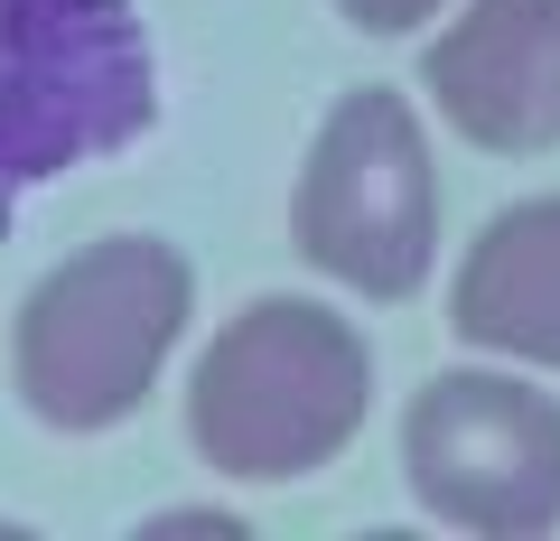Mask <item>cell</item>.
Wrapping results in <instances>:
<instances>
[{
  "label": "cell",
  "mask_w": 560,
  "mask_h": 541,
  "mask_svg": "<svg viewBox=\"0 0 560 541\" xmlns=\"http://www.w3.org/2000/svg\"><path fill=\"white\" fill-rule=\"evenodd\" d=\"M197 318V271L160 234H103L47 271L10 318V383L20 411L57 439L121 430L140 401L160 392Z\"/></svg>",
  "instance_id": "6da1fadb"
},
{
  "label": "cell",
  "mask_w": 560,
  "mask_h": 541,
  "mask_svg": "<svg viewBox=\"0 0 560 541\" xmlns=\"http://www.w3.org/2000/svg\"><path fill=\"white\" fill-rule=\"evenodd\" d=\"M374 411V355L327 299L271 290L206 337L187 374V448L234 485H290L327 467Z\"/></svg>",
  "instance_id": "7a4b0ae2"
},
{
  "label": "cell",
  "mask_w": 560,
  "mask_h": 541,
  "mask_svg": "<svg viewBox=\"0 0 560 541\" xmlns=\"http://www.w3.org/2000/svg\"><path fill=\"white\" fill-rule=\"evenodd\" d=\"M160 121V57L131 0H0V234L28 187L131 150Z\"/></svg>",
  "instance_id": "3957f363"
},
{
  "label": "cell",
  "mask_w": 560,
  "mask_h": 541,
  "mask_svg": "<svg viewBox=\"0 0 560 541\" xmlns=\"http://www.w3.org/2000/svg\"><path fill=\"white\" fill-rule=\"evenodd\" d=\"M290 252L355 299H411L440 261V168L401 84H355L290 187Z\"/></svg>",
  "instance_id": "277c9868"
},
{
  "label": "cell",
  "mask_w": 560,
  "mask_h": 541,
  "mask_svg": "<svg viewBox=\"0 0 560 541\" xmlns=\"http://www.w3.org/2000/svg\"><path fill=\"white\" fill-rule=\"evenodd\" d=\"M401 477L420 514L486 541H533L560 522V401L495 364H448L401 411Z\"/></svg>",
  "instance_id": "5b68a950"
},
{
  "label": "cell",
  "mask_w": 560,
  "mask_h": 541,
  "mask_svg": "<svg viewBox=\"0 0 560 541\" xmlns=\"http://www.w3.org/2000/svg\"><path fill=\"white\" fill-rule=\"evenodd\" d=\"M420 94L467 150H560V0H467L420 57Z\"/></svg>",
  "instance_id": "8992f818"
},
{
  "label": "cell",
  "mask_w": 560,
  "mask_h": 541,
  "mask_svg": "<svg viewBox=\"0 0 560 541\" xmlns=\"http://www.w3.org/2000/svg\"><path fill=\"white\" fill-rule=\"evenodd\" d=\"M448 337L467 355L560 374V197H523L477 224L448 281Z\"/></svg>",
  "instance_id": "52a82bcc"
},
{
  "label": "cell",
  "mask_w": 560,
  "mask_h": 541,
  "mask_svg": "<svg viewBox=\"0 0 560 541\" xmlns=\"http://www.w3.org/2000/svg\"><path fill=\"white\" fill-rule=\"evenodd\" d=\"M448 0H337V20L364 28V38H411V28H430Z\"/></svg>",
  "instance_id": "ba28073f"
}]
</instances>
